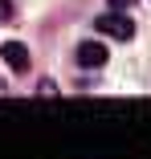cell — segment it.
<instances>
[{"mask_svg":"<svg viewBox=\"0 0 151 159\" xmlns=\"http://www.w3.org/2000/svg\"><path fill=\"white\" fill-rule=\"evenodd\" d=\"M12 16V0H0V20H8Z\"/></svg>","mask_w":151,"mask_h":159,"instance_id":"277c9868","label":"cell"},{"mask_svg":"<svg viewBox=\"0 0 151 159\" xmlns=\"http://www.w3.org/2000/svg\"><path fill=\"white\" fill-rule=\"evenodd\" d=\"M78 61H82L86 70L106 66V45H102V41H82V45H78Z\"/></svg>","mask_w":151,"mask_h":159,"instance_id":"3957f363","label":"cell"},{"mask_svg":"<svg viewBox=\"0 0 151 159\" xmlns=\"http://www.w3.org/2000/svg\"><path fill=\"white\" fill-rule=\"evenodd\" d=\"M0 57H4V66H8L12 74H25V70H29V49H25L21 41H8V45H0Z\"/></svg>","mask_w":151,"mask_h":159,"instance_id":"7a4b0ae2","label":"cell"},{"mask_svg":"<svg viewBox=\"0 0 151 159\" xmlns=\"http://www.w3.org/2000/svg\"><path fill=\"white\" fill-rule=\"evenodd\" d=\"M98 33H106V37H114V41H131L135 37V25H131V16H123L118 8H110L106 16H98Z\"/></svg>","mask_w":151,"mask_h":159,"instance_id":"6da1fadb","label":"cell"},{"mask_svg":"<svg viewBox=\"0 0 151 159\" xmlns=\"http://www.w3.org/2000/svg\"><path fill=\"white\" fill-rule=\"evenodd\" d=\"M135 4V0H110V8H118V12H123V8H131Z\"/></svg>","mask_w":151,"mask_h":159,"instance_id":"5b68a950","label":"cell"}]
</instances>
